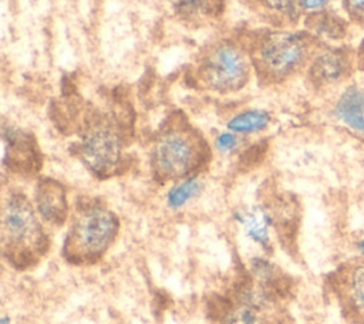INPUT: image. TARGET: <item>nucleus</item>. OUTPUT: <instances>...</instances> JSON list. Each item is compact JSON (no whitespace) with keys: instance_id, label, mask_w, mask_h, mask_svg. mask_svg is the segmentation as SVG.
<instances>
[{"instance_id":"f257e3e1","label":"nucleus","mask_w":364,"mask_h":324,"mask_svg":"<svg viewBox=\"0 0 364 324\" xmlns=\"http://www.w3.org/2000/svg\"><path fill=\"white\" fill-rule=\"evenodd\" d=\"M250 270V277L218 301V324H280L282 303L291 290L290 280L263 259H255Z\"/></svg>"},{"instance_id":"f03ea898","label":"nucleus","mask_w":364,"mask_h":324,"mask_svg":"<svg viewBox=\"0 0 364 324\" xmlns=\"http://www.w3.org/2000/svg\"><path fill=\"white\" fill-rule=\"evenodd\" d=\"M119 232L118 216L102 202L81 200L63 243V257L74 266L97 263L112 246Z\"/></svg>"},{"instance_id":"7ed1b4c3","label":"nucleus","mask_w":364,"mask_h":324,"mask_svg":"<svg viewBox=\"0 0 364 324\" xmlns=\"http://www.w3.org/2000/svg\"><path fill=\"white\" fill-rule=\"evenodd\" d=\"M1 244L4 259L18 270L36 266L50 247L34 206L24 193L10 192L4 200Z\"/></svg>"},{"instance_id":"20e7f679","label":"nucleus","mask_w":364,"mask_h":324,"mask_svg":"<svg viewBox=\"0 0 364 324\" xmlns=\"http://www.w3.org/2000/svg\"><path fill=\"white\" fill-rule=\"evenodd\" d=\"M209 151L203 138L188 124L176 122L165 128L151 153V166L161 180L182 179L199 169Z\"/></svg>"},{"instance_id":"39448f33","label":"nucleus","mask_w":364,"mask_h":324,"mask_svg":"<svg viewBox=\"0 0 364 324\" xmlns=\"http://www.w3.org/2000/svg\"><path fill=\"white\" fill-rule=\"evenodd\" d=\"M323 48V40L310 31H273L259 47L263 68L273 78H284L300 70Z\"/></svg>"},{"instance_id":"423d86ee","label":"nucleus","mask_w":364,"mask_h":324,"mask_svg":"<svg viewBox=\"0 0 364 324\" xmlns=\"http://www.w3.org/2000/svg\"><path fill=\"white\" fill-rule=\"evenodd\" d=\"M78 152L95 176L109 178L122 162V136L108 119L101 117L91 119L81 134Z\"/></svg>"},{"instance_id":"0eeeda50","label":"nucleus","mask_w":364,"mask_h":324,"mask_svg":"<svg viewBox=\"0 0 364 324\" xmlns=\"http://www.w3.org/2000/svg\"><path fill=\"white\" fill-rule=\"evenodd\" d=\"M324 287L336 300L343 317L353 324H364V257L355 256L340 263L324 280Z\"/></svg>"},{"instance_id":"6e6552de","label":"nucleus","mask_w":364,"mask_h":324,"mask_svg":"<svg viewBox=\"0 0 364 324\" xmlns=\"http://www.w3.org/2000/svg\"><path fill=\"white\" fill-rule=\"evenodd\" d=\"M206 84L219 92L240 90L249 78V64L243 53L232 44L216 45L202 64Z\"/></svg>"},{"instance_id":"1a4fd4ad","label":"nucleus","mask_w":364,"mask_h":324,"mask_svg":"<svg viewBox=\"0 0 364 324\" xmlns=\"http://www.w3.org/2000/svg\"><path fill=\"white\" fill-rule=\"evenodd\" d=\"M355 71H358L355 48L338 45L323 47L310 61L307 75L314 87L323 88L347 81Z\"/></svg>"},{"instance_id":"9d476101","label":"nucleus","mask_w":364,"mask_h":324,"mask_svg":"<svg viewBox=\"0 0 364 324\" xmlns=\"http://www.w3.org/2000/svg\"><path fill=\"white\" fill-rule=\"evenodd\" d=\"M3 165L11 172L28 176L40 171L41 155L36 138L13 126L3 128Z\"/></svg>"},{"instance_id":"9b49d317","label":"nucleus","mask_w":364,"mask_h":324,"mask_svg":"<svg viewBox=\"0 0 364 324\" xmlns=\"http://www.w3.org/2000/svg\"><path fill=\"white\" fill-rule=\"evenodd\" d=\"M36 210L51 226H63L68 217V200L65 188L55 179L43 178L34 192Z\"/></svg>"},{"instance_id":"f8f14e48","label":"nucleus","mask_w":364,"mask_h":324,"mask_svg":"<svg viewBox=\"0 0 364 324\" xmlns=\"http://www.w3.org/2000/svg\"><path fill=\"white\" fill-rule=\"evenodd\" d=\"M334 114L346 126L364 136V91L358 85L351 84L341 92Z\"/></svg>"},{"instance_id":"ddd939ff","label":"nucleus","mask_w":364,"mask_h":324,"mask_svg":"<svg viewBox=\"0 0 364 324\" xmlns=\"http://www.w3.org/2000/svg\"><path fill=\"white\" fill-rule=\"evenodd\" d=\"M306 30L320 40L341 41L348 36L350 24L346 18L330 10H314L304 20Z\"/></svg>"},{"instance_id":"4468645a","label":"nucleus","mask_w":364,"mask_h":324,"mask_svg":"<svg viewBox=\"0 0 364 324\" xmlns=\"http://www.w3.org/2000/svg\"><path fill=\"white\" fill-rule=\"evenodd\" d=\"M237 222L243 226L246 234L257 244L264 249L270 244V227L273 226L274 217L264 210L263 207H252L246 210H240L236 215Z\"/></svg>"},{"instance_id":"2eb2a0df","label":"nucleus","mask_w":364,"mask_h":324,"mask_svg":"<svg viewBox=\"0 0 364 324\" xmlns=\"http://www.w3.org/2000/svg\"><path fill=\"white\" fill-rule=\"evenodd\" d=\"M270 122V115L262 109H250L235 115L228 128L235 134H253L263 131Z\"/></svg>"},{"instance_id":"dca6fc26","label":"nucleus","mask_w":364,"mask_h":324,"mask_svg":"<svg viewBox=\"0 0 364 324\" xmlns=\"http://www.w3.org/2000/svg\"><path fill=\"white\" fill-rule=\"evenodd\" d=\"M202 190V182L198 178H185L176 183L168 193V205L172 209H179L195 199Z\"/></svg>"},{"instance_id":"f3484780","label":"nucleus","mask_w":364,"mask_h":324,"mask_svg":"<svg viewBox=\"0 0 364 324\" xmlns=\"http://www.w3.org/2000/svg\"><path fill=\"white\" fill-rule=\"evenodd\" d=\"M264 3L270 9L283 13L291 21H297L303 10L301 0H264Z\"/></svg>"},{"instance_id":"a211bd4d","label":"nucleus","mask_w":364,"mask_h":324,"mask_svg":"<svg viewBox=\"0 0 364 324\" xmlns=\"http://www.w3.org/2000/svg\"><path fill=\"white\" fill-rule=\"evenodd\" d=\"M343 7L348 21L364 27V0H343Z\"/></svg>"},{"instance_id":"6ab92c4d","label":"nucleus","mask_w":364,"mask_h":324,"mask_svg":"<svg viewBox=\"0 0 364 324\" xmlns=\"http://www.w3.org/2000/svg\"><path fill=\"white\" fill-rule=\"evenodd\" d=\"M198 9L209 16H219L225 9V0H199Z\"/></svg>"},{"instance_id":"aec40b11","label":"nucleus","mask_w":364,"mask_h":324,"mask_svg":"<svg viewBox=\"0 0 364 324\" xmlns=\"http://www.w3.org/2000/svg\"><path fill=\"white\" fill-rule=\"evenodd\" d=\"M237 145V136L235 132H223L216 138V146L223 152H230Z\"/></svg>"},{"instance_id":"412c9836","label":"nucleus","mask_w":364,"mask_h":324,"mask_svg":"<svg viewBox=\"0 0 364 324\" xmlns=\"http://www.w3.org/2000/svg\"><path fill=\"white\" fill-rule=\"evenodd\" d=\"M328 1L331 0H301V6L303 9H307V10H321Z\"/></svg>"},{"instance_id":"4be33fe9","label":"nucleus","mask_w":364,"mask_h":324,"mask_svg":"<svg viewBox=\"0 0 364 324\" xmlns=\"http://www.w3.org/2000/svg\"><path fill=\"white\" fill-rule=\"evenodd\" d=\"M355 58H357V70L364 71V36L355 47Z\"/></svg>"},{"instance_id":"5701e85b","label":"nucleus","mask_w":364,"mask_h":324,"mask_svg":"<svg viewBox=\"0 0 364 324\" xmlns=\"http://www.w3.org/2000/svg\"><path fill=\"white\" fill-rule=\"evenodd\" d=\"M357 249L360 252V256L364 257V239H361L358 243H357Z\"/></svg>"},{"instance_id":"b1692460","label":"nucleus","mask_w":364,"mask_h":324,"mask_svg":"<svg viewBox=\"0 0 364 324\" xmlns=\"http://www.w3.org/2000/svg\"><path fill=\"white\" fill-rule=\"evenodd\" d=\"M1 324H10L9 318H7V317H3V318H1Z\"/></svg>"}]
</instances>
